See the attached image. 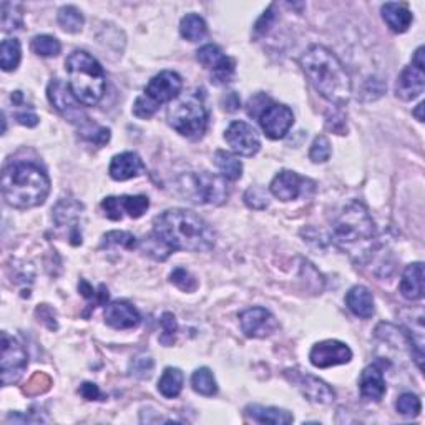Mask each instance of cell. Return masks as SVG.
Listing matches in <instances>:
<instances>
[{
	"label": "cell",
	"instance_id": "1",
	"mask_svg": "<svg viewBox=\"0 0 425 425\" xmlns=\"http://www.w3.org/2000/svg\"><path fill=\"white\" fill-rule=\"evenodd\" d=\"M153 234L172 251L206 253L216 241L215 231L201 216L182 208L166 210L156 216Z\"/></svg>",
	"mask_w": 425,
	"mask_h": 425
},
{
	"label": "cell",
	"instance_id": "2",
	"mask_svg": "<svg viewBox=\"0 0 425 425\" xmlns=\"http://www.w3.org/2000/svg\"><path fill=\"white\" fill-rule=\"evenodd\" d=\"M304 73L322 99L337 106L349 103L353 82L341 60L324 45H311L299 58Z\"/></svg>",
	"mask_w": 425,
	"mask_h": 425
},
{
	"label": "cell",
	"instance_id": "3",
	"mask_svg": "<svg viewBox=\"0 0 425 425\" xmlns=\"http://www.w3.org/2000/svg\"><path fill=\"white\" fill-rule=\"evenodd\" d=\"M50 193V179L39 165L13 161L2 173V196L8 206L30 210L44 205Z\"/></svg>",
	"mask_w": 425,
	"mask_h": 425
},
{
	"label": "cell",
	"instance_id": "4",
	"mask_svg": "<svg viewBox=\"0 0 425 425\" xmlns=\"http://www.w3.org/2000/svg\"><path fill=\"white\" fill-rule=\"evenodd\" d=\"M68 89L78 103L95 106L105 94V72L96 58L83 50H75L65 62Z\"/></svg>",
	"mask_w": 425,
	"mask_h": 425
},
{
	"label": "cell",
	"instance_id": "5",
	"mask_svg": "<svg viewBox=\"0 0 425 425\" xmlns=\"http://www.w3.org/2000/svg\"><path fill=\"white\" fill-rule=\"evenodd\" d=\"M336 243L348 251L369 244L376 236V223L371 212L360 201H353L341 211L332 224Z\"/></svg>",
	"mask_w": 425,
	"mask_h": 425
},
{
	"label": "cell",
	"instance_id": "6",
	"mask_svg": "<svg viewBox=\"0 0 425 425\" xmlns=\"http://www.w3.org/2000/svg\"><path fill=\"white\" fill-rule=\"evenodd\" d=\"M168 123L175 132L189 140L201 138L208 127V110L203 95L195 91L175 99L168 108Z\"/></svg>",
	"mask_w": 425,
	"mask_h": 425
},
{
	"label": "cell",
	"instance_id": "7",
	"mask_svg": "<svg viewBox=\"0 0 425 425\" xmlns=\"http://www.w3.org/2000/svg\"><path fill=\"white\" fill-rule=\"evenodd\" d=\"M183 195L198 205H221L228 198L224 178L211 173H191L182 177Z\"/></svg>",
	"mask_w": 425,
	"mask_h": 425
},
{
	"label": "cell",
	"instance_id": "8",
	"mask_svg": "<svg viewBox=\"0 0 425 425\" xmlns=\"http://www.w3.org/2000/svg\"><path fill=\"white\" fill-rule=\"evenodd\" d=\"M29 366V355L24 345L15 337L2 332V359H0V376H2L4 386H12L18 382V379L24 376L25 369Z\"/></svg>",
	"mask_w": 425,
	"mask_h": 425
},
{
	"label": "cell",
	"instance_id": "9",
	"mask_svg": "<svg viewBox=\"0 0 425 425\" xmlns=\"http://www.w3.org/2000/svg\"><path fill=\"white\" fill-rule=\"evenodd\" d=\"M47 96L50 103L53 105V108L57 110L62 117H65L68 122L80 125V127L89 123V117H87L85 112L80 108V103H78L70 89H67V85L62 80L53 78V80L49 83Z\"/></svg>",
	"mask_w": 425,
	"mask_h": 425
},
{
	"label": "cell",
	"instance_id": "10",
	"mask_svg": "<svg viewBox=\"0 0 425 425\" xmlns=\"http://www.w3.org/2000/svg\"><path fill=\"white\" fill-rule=\"evenodd\" d=\"M286 379L289 382L298 387L301 391V394L306 397L307 400L314 402V404H331L334 402L336 394L324 381L311 374H304L301 371H296V369H289L284 372Z\"/></svg>",
	"mask_w": 425,
	"mask_h": 425
},
{
	"label": "cell",
	"instance_id": "11",
	"mask_svg": "<svg viewBox=\"0 0 425 425\" xmlns=\"http://www.w3.org/2000/svg\"><path fill=\"white\" fill-rule=\"evenodd\" d=\"M224 140L239 156H254L260 151L261 140L256 128L244 122H233L224 132Z\"/></svg>",
	"mask_w": 425,
	"mask_h": 425
},
{
	"label": "cell",
	"instance_id": "12",
	"mask_svg": "<svg viewBox=\"0 0 425 425\" xmlns=\"http://www.w3.org/2000/svg\"><path fill=\"white\" fill-rule=\"evenodd\" d=\"M311 364L317 369H327L341 366V364H348L353 359V350L348 344L341 343V341H322L317 343L309 353Z\"/></svg>",
	"mask_w": 425,
	"mask_h": 425
},
{
	"label": "cell",
	"instance_id": "13",
	"mask_svg": "<svg viewBox=\"0 0 425 425\" xmlns=\"http://www.w3.org/2000/svg\"><path fill=\"white\" fill-rule=\"evenodd\" d=\"M260 123L262 132L271 140H281L288 135L291 127L294 125V113L289 106L271 103L265 112L261 113Z\"/></svg>",
	"mask_w": 425,
	"mask_h": 425
},
{
	"label": "cell",
	"instance_id": "14",
	"mask_svg": "<svg viewBox=\"0 0 425 425\" xmlns=\"http://www.w3.org/2000/svg\"><path fill=\"white\" fill-rule=\"evenodd\" d=\"M182 89H183L182 77H179L177 72L165 70V72H160L158 75H155L150 82H148L145 95L153 101V103L160 106L163 103H168V101H173L175 99H178Z\"/></svg>",
	"mask_w": 425,
	"mask_h": 425
},
{
	"label": "cell",
	"instance_id": "15",
	"mask_svg": "<svg viewBox=\"0 0 425 425\" xmlns=\"http://www.w3.org/2000/svg\"><path fill=\"white\" fill-rule=\"evenodd\" d=\"M241 329L248 337L253 339H265L278 331V321L265 307H249L239 316Z\"/></svg>",
	"mask_w": 425,
	"mask_h": 425
},
{
	"label": "cell",
	"instance_id": "16",
	"mask_svg": "<svg viewBox=\"0 0 425 425\" xmlns=\"http://www.w3.org/2000/svg\"><path fill=\"white\" fill-rule=\"evenodd\" d=\"M307 183L311 182L301 177V175L289 172V170H283V172L272 178L269 191L272 193V196H276L281 201H294L306 191Z\"/></svg>",
	"mask_w": 425,
	"mask_h": 425
},
{
	"label": "cell",
	"instance_id": "17",
	"mask_svg": "<svg viewBox=\"0 0 425 425\" xmlns=\"http://www.w3.org/2000/svg\"><path fill=\"white\" fill-rule=\"evenodd\" d=\"M83 212V205L73 200V198H62L53 208V221L57 226L70 224V239L72 244H82V233L78 228V220Z\"/></svg>",
	"mask_w": 425,
	"mask_h": 425
},
{
	"label": "cell",
	"instance_id": "18",
	"mask_svg": "<svg viewBox=\"0 0 425 425\" xmlns=\"http://www.w3.org/2000/svg\"><path fill=\"white\" fill-rule=\"evenodd\" d=\"M105 322L118 331L133 329L141 322V316L128 301H113L105 307Z\"/></svg>",
	"mask_w": 425,
	"mask_h": 425
},
{
	"label": "cell",
	"instance_id": "19",
	"mask_svg": "<svg viewBox=\"0 0 425 425\" xmlns=\"http://www.w3.org/2000/svg\"><path fill=\"white\" fill-rule=\"evenodd\" d=\"M425 89V68H419L410 63L397 78L395 95L397 99L409 101L417 99Z\"/></svg>",
	"mask_w": 425,
	"mask_h": 425
},
{
	"label": "cell",
	"instance_id": "20",
	"mask_svg": "<svg viewBox=\"0 0 425 425\" xmlns=\"http://www.w3.org/2000/svg\"><path fill=\"white\" fill-rule=\"evenodd\" d=\"M145 172V163L143 160L133 151H125L113 156L112 163H110L108 173L115 182H127V179L137 178Z\"/></svg>",
	"mask_w": 425,
	"mask_h": 425
},
{
	"label": "cell",
	"instance_id": "21",
	"mask_svg": "<svg viewBox=\"0 0 425 425\" xmlns=\"http://www.w3.org/2000/svg\"><path fill=\"white\" fill-rule=\"evenodd\" d=\"M359 389L364 399L367 400L379 402L386 395V379L379 364H371L364 369L359 379Z\"/></svg>",
	"mask_w": 425,
	"mask_h": 425
},
{
	"label": "cell",
	"instance_id": "22",
	"mask_svg": "<svg viewBox=\"0 0 425 425\" xmlns=\"http://www.w3.org/2000/svg\"><path fill=\"white\" fill-rule=\"evenodd\" d=\"M400 293L409 301H419L424 298V265L414 262L405 267L400 279Z\"/></svg>",
	"mask_w": 425,
	"mask_h": 425
},
{
	"label": "cell",
	"instance_id": "23",
	"mask_svg": "<svg viewBox=\"0 0 425 425\" xmlns=\"http://www.w3.org/2000/svg\"><path fill=\"white\" fill-rule=\"evenodd\" d=\"M382 18L389 29L395 34H404L409 30V27L412 25L414 15L404 4H395V2H387L381 7Z\"/></svg>",
	"mask_w": 425,
	"mask_h": 425
},
{
	"label": "cell",
	"instance_id": "24",
	"mask_svg": "<svg viewBox=\"0 0 425 425\" xmlns=\"http://www.w3.org/2000/svg\"><path fill=\"white\" fill-rule=\"evenodd\" d=\"M345 304L350 309V312L357 317L369 319L374 316V296L366 286H354L345 296Z\"/></svg>",
	"mask_w": 425,
	"mask_h": 425
},
{
	"label": "cell",
	"instance_id": "25",
	"mask_svg": "<svg viewBox=\"0 0 425 425\" xmlns=\"http://www.w3.org/2000/svg\"><path fill=\"white\" fill-rule=\"evenodd\" d=\"M246 415L258 424H271V425H288L294 420L293 414L284 409L278 407H265V405H248Z\"/></svg>",
	"mask_w": 425,
	"mask_h": 425
},
{
	"label": "cell",
	"instance_id": "26",
	"mask_svg": "<svg viewBox=\"0 0 425 425\" xmlns=\"http://www.w3.org/2000/svg\"><path fill=\"white\" fill-rule=\"evenodd\" d=\"M184 376L178 367H166L158 381L160 394L166 399H175L183 389Z\"/></svg>",
	"mask_w": 425,
	"mask_h": 425
},
{
	"label": "cell",
	"instance_id": "27",
	"mask_svg": "<svg viewBox=\"0 0 425 425\" xmlns=\"http://www.w3.org/2000/svg\"><path fill=\"white\" fill-rule=\"evenodd\" d=\"M179 34L184 40L200 42L208 35V25L205 18L196 15V13H188L179 22Z\"/></svg>",
	"mask_w": 425,
	"mask_h": 425
},
{
	"label": "cell",
	"instance_id": "28",
	"mask_svg": "<svg viewBox=\"0 0 425 425\" xmlns=\"http://www.w3.org/2000/svg\"><path fill=\"white\" fill-rule=\"evenodd\" d=\"M212 160H215L216 168L220 170L224 179H229V182H236V179L241 178L243 163L234 155L228 153V151L220 150V151H216L215 158H212Z\"/></svg>",
	"mask_w": 425,
	"mask_h": 425
},
{
	"label": "cell",
	"instance_id": "29",
	"mask_svg": "<svg viewBox=\"0 0 425 425\" xmlns=\"http://www.w3.org/2000/svg\"><path fill=\"white\" fill-rule=\"evenodd\" d=\"M22 58L20 42L17 39H6L0 45V67L4 72L17 70Z\"/></svg>",
	"mask_w": 425,
	"mask_h": 425
},
{
	"label": "cell",
	"instance_id": "30",
	"mask_svg": "<svg viewBox=\"0 0 425 425\" xmlns=\"http://www.w3.org/2000/svg\"><path fill=\"white\" fill-rule=\"evenodd\" d=\"M191 386L195 392L205 397H212L218 392V384L216 379L212 376V372L208 367H200L193 372L191 376Z\"/></svg>",
	"mask_w": 425,
	"mask_h": 425
},
{
	"label": "cell",
	"instance_id": "31",
	"mask_svg": "<svg viewBox=\"0 0 425 425\" xmlns=\"http://www.w3.org/2000/svg\"><path fill=\"white\" fill-rule=\"evenodd\" d=\"M57 20L58 25L68 34H78V32H82L83 24H85V18H83L82 12L75 6H63L60 8Z\"/></svg>",
	"mask_w": 425,
	"mask_h": 425
},
{
	"label": "cell",
	"instance_id": "32",
	"mask_svg": "<svg viewBox=\"0 0 425 425\" xmlns=\"http://www.w3.org/2000/svg\"><path fill=\"white\" fill-rule=\"evenodd\" d=\"M24 25V7L20 4L2 2V30L13 32Z\"/></svg>",
	"mask_w": 425,
	"mask_h": 425
},
{
	"label": "cell",
	"instance_id": "33",
	"mask_svg": "<svg viewBox=\"0 0 425 425\" xmlns=\"http://www.w3.org/2000/svg\"><path fill=\"white\" fill-rule=\"evenodd\" d=\"M196 53H198L196 55L198 62H200L203 67L208 68V70H211V72H215L220 65H223L224 60L228 58V55H224L223 52H221V49L218 47V45H212V44H208V45H205V47H201Z\"/></svg>",
	"mask_w": 425,
	"mask_h": 425
},
{
	"label": "cell",
	"instance_id": "34",
	"mask_svg": "<svg viewBox=\"0 0 425 425\" xmlns=\"http://www.w3.org/2000/svg\"><path fill=\"white\" fill-rule=\"evenodd\" d=\"M120 205H122L123 212H128L130 218L138 220L141 218L148 208H150V200H148V196L145 195H137V196L125 195V196H120Z\"/></svg>",
	"mask_w": 425,
	"mask_h": 425
},
{
	"label": "cell",
	"instance_id": "35",
	"mask_svg": "<svg viewBox=\"0 0 425 425\" xmlns=\"http://www.w3.org/2000/svg\"><path fill=\"white\" fill-rule=\"evenodd\" d=\"M30 47L34 53L40 55V57H57L62 50L60 42L52 35H35L32 39Z\"/></svg>",
	"mask_w": 425,
	"mask_h": 425
},
{
	"label": "cell",
	"instance_id": "36",
	"mask_svg": "<svg viewBox=\"0 0 425 425\" xmlns=\"http://www.w3.org/2000/svg\"><path fill=\"white\" fill-rule=\"evenodd\" d=\"M395 409L404 417H417L420 410H422V402L412 392H405L397 399Z\"/></svg>",
	"mask_w": 425,
	"mask_h": 425
},
{
	"label": "cell",
	"instance_id": "37",
	"mask_svg": "<svg viewBox=\"0 0 425 425\" xmlns=\"http://www.w3.org/2000/svg\"><path fill=\"white\" fill-rule=\"evenodd\" d=\"M105 246H122L125 249H135L138 246V239L128 231H110L103 236Z\"/></svg>",
	"mask_w": 425,
	"mask_h": 425
},
{
	"label": "cell",
	"instance_id": "38",
	"mask_svg": "<svg viewBox=\"0 0 425 425\" xmlns=\"http://www.w3.org/2000/svg\"><path fill=\"white\" fill-rule=\"evenodd\" d=\"M170 281H172V284L177 286L178 289L184 291V293H195L198 288L196 278L191 274V272L184 269V267H177V269H173L172 274H170Z\"/></svg>",
	"mask_w": 425,
	"mask_h": 425
},
{
	"label": "cell",
	"instance_id": "39",
	"mask_svg": "<svg viewBox=\"0 0 425 425\" xmlns=\"http://www.w3.org/2000/svg\"><path fill=\"white\" fill-rule=\"evenodd\" d=\"M161 324V336H160V343L170 348V345L175 344V337H177V331H178V322L177 317L173 316L172 312H165L160 319Z\"/></svg>",
	"mask_w": 425,
	"mask_h": 425
},
{
	"label": "cell",
	"instance_id": "40",
	"mask_svg": "<svg viewBox=\"0 0 425 425\" xmlns=\"http://www.w3.org/2000/svg\"><path fill=\"white\" fill-rule=\"evenodd\" d=\"M153 367L155 362L150 355H137L135 359L130 362V376L137 377V379H150L151 374H153Z\"/></svg>",
	"mask_w": 425,
	"mask_h": 425
},
{
	"label": "cell",
	"instance_id": "41",
	"mask_svg": "<svg viewBox=\"0 0 425 425\" xmlns=\"http://www.w3.org/2000/svg\"><path fill=\"white\" fill-rule=\"evenodd\" d=\"M80 130L82 137L85 140L95 143V145H105V143L110 141V137H112L108 128L99 127V125H94L91 122L83 125V127H80Z\"/></svg>",
	"mask_w": 425,
	"mask_h": 425
},
{
	"label": "cell",
	"instance_id": "42",
	"mask_svg": "<svg viewBox=\"0 0 425 425\" xmlns=\"http://www.w3.org/2000/svg\"><path fill=\"white\" fill-rule=\"evenodd\" d=\"M309 158L312 163H326L331 158V143L324 135L316 137L309 150Z\"/></svg>",
	"mask_w": 425,
	"mask_h": 425
},
{
	"label": "cell",
	"instance_id": "43",
	"mask_svg": "<svg viewBox=\"0 0 425 425\" xmlns=\"http://www.w3.org/2000/svg\"><path fill=\"white\" fill-rule=\"evenodd\" d=\"M143 246H145V253L148 254V256H151L156 261H165L166 258L173 253L172 249L166 246L165 243H161L153 233H151V236H148L145 239Z\"/></svg>",
	"mask_w": 425,
	"mask_h": 425
},
{
	"label": "cell",
	"instance_id": "44",
	"mask_svg": "<svg viewBox=\"0 0 425 425\" xmlns=\"http://www.w3.org/2000/svg\"><path fill=\"white\" fill-rule=\"evenodd\" d=\"M244 201L249 208L253 210H265L269 205V198H267V193L265 188L260 186H253L249 188L246 193H244Z\"/></svg>",
	"mask_w": 425,
	"mask_h": 425
},
{
	"label": "cell",
	"instance_id": "45",
	"mask_svg": "<svg viewBox=\"0 0 425 425\" xmlns=\"http://www.w3.org/2000/svg\"><path fill=\"white\" fill-rule=\"evenodd\" d=\"M50 387H52V379H50L47 374L44 372H37L34 377H30L29 384L24 389L27 395H40L44 392H47Z\"/></svg>",
	"mask_w": 425,
	"mask_h": 425
},
{
	"label": "cell",
	"instance_id": "46",
	"mask_svg": "<svg viewBox=\"0 0 425 425\" xmlns=\"http://www.w3.org/2000/svg\"><path fill=\"white\" fill-rule=\"evenodd\" d=\"M160 106L153 103L146 95L138 96L135 100V105H133V115L138 118H151L156 113Z\"/></svg>",
	"mask_w": 425,
	"mask_h": 425
},
{
	"label": "cell",
	"instance_id": "47",
	"mask_svg": "<svg viewBox=\"0 0 425 425\" xmlns=\"http://www.w3.org/2000/svg\"><path fill=\"white\" fill-rule=\"evenodd\" d=\"M78 289H80L83 298L95 299V306L96 304H105L106 301H108V289L105 288V284H100V293H96V291L91 288V286L87 283L85 279H82L80 284H78Z\"/></svg>",
	"mask_w": 425,
	"mask_h": 425
},
{
	"label": "cell",
	"instance_id": "48",
	"mask_svg": "<svg viewBox=\"0 0 425 425\" xmlns=\"http://www.w3.org/2000/svg\"><path fill=\"white\" fill-rule=\"evenodd\" d=\"M271 103H272L271 99L269 96H266L265 94L254 95L253 99H249L248 101V115L253 118H260L261 113L265 112Z\"/></svg>",
	"mask_w": 425,
	"mask_h": 425
},
{
	"label": "cell",
	"instance_id": "49",
	"mask_svg": "<svg viewBox=\"0 0 425 425\" xmlns=\"http://www.w3.org/2000/svg\"><path fill=\"white\" fill-rule=\"evenodd\" d=\"M274 7H276L274 4H271L269 8H267V11L260 17V20L256 22V25H254V37H261V35H265V34H267V32H269V29L276 20Z\"/></svg>",
	"mask_w": 425,
	"mask_h": 425
},
{
	"label": "cell",
	"instance_id": "50",
	"mask_svg": "<svg viewBox=\"0 0 425 425\" xmlns=\"http://www.w3.org/2000/svg\"><path fill=\"white\" fill-rule=\"evenodd\" d=\"M101 210L105 211L106 218H110L113 221H118L123 218L122 205H120V198H117V196L105 198V200L101 201Z\"/></svg>",
	"mask_w": 425,
	"mask_h": 425
},
{
	"label": "cell",
	"instance_id": "51",
	"mask_svg": "<svg viewBox=\"0 0 425 425\" xmlns=\"http://www.w3.org/2000/svg\"><path fill=\"white\" fill-rule=\"evenodd\" d=\"M35 314H37V317H39V321L44 322V324L47 326L49 329L55 331L58 327L57 321H55V311L52 307H49L47 304H42L40 307H37Z\"/></svg>",
	"mask_w": 425,
	"mask_h": 425
},
{
	"label": "cell",
	"instance_id": "52",
	"mask_svg": "<svg viewBox=\"0 0 425 425\" xmlns=\"http://www.w3.org/2000/svg\"><path fill=\"white\" fill-rule=\"evenodd\" d=\"M78 392H80V395L87 400H103L105 399V395L100 392L99 386L94 384V382H83V384L80 386V389H78Z\"/></svg>",
	"mask_w": 425,
	"mask_h": 425
},
{
	"label": "cell",
	"instance_id": "53",
	"mask_svg": "<svg viewBox=\"0 0 425 425\" xmlns=\"http://www.w3.org/2000/svg\"><path fill=\"white\" fill-rule=\"evenodd\" d=\"M15 120L20 125H24V127H37L39 125V117H37L35 113L32 112H22V113H17L15 115Z\"/></svg>",
	"mask_w": 425,
	"mask_h": 425
},
{
	"label": "cell",
	"instance_id": "54",
	"mask_svg": "<svg viewBox=\"0 0 425 425\" xmlns=\"http://www.w3.org/2000/svg\"><path fill=\"white\" fill-rule=\"evenodd\" d=\"M239 105H241V100H239L236 91H229L224 99V108L228 110V112H236Z\"/></svg>",
	"mask_w": 425,
	"mask_h": 425
},
{
	"label": "cell",
	"instance_id": "55",
	"mask_svg": "<svg viewBox=\"0 0 425 425\" xmlns=\"http://www.w3.org/2000/svg\"><path fill=\"white\" fill-rule=\"evenodd\" d=\"M412 65L419 67V68H425V60H424V47H419L415 50L414 58H412Z\"/></svg>",
	"mask_w": 425,
	"mask_h": 425
},
{
	"label": "cell",
	"instance_id": "56",
	"mask_svg": "<svg viewBox=\"0 0 425 425\" xmlns=\"http://www.w3.org/2000/svg\"><path fill=\"white\" fill-rule=\"evenodd\" d=\"M424 108H425V103L422 101V103H419L417 105V108L414 110V115H415V118L419 120V122H424Z\"/></svg>",
	"mask_w": 425,
	"mask_h": 425
}]
</instances>
